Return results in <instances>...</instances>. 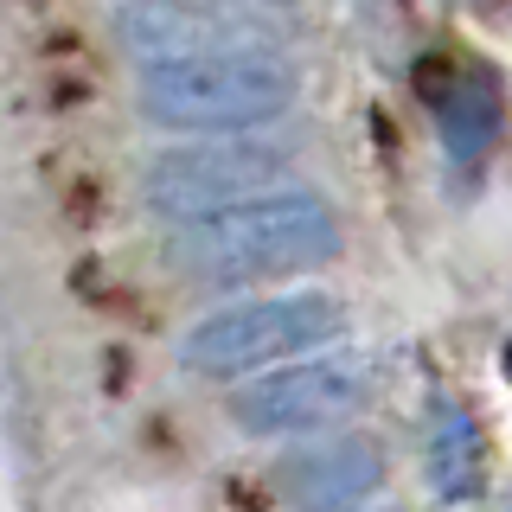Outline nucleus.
Masks as SVG:
<instances>
[{"label": "nucleus", "mask_w": 512, "mask_h": 512, "mask_svg": "<svg viewBox=\"0 0 512 512\" xmlns=\"http://www.w3.org/2000/svg\"><path fill=\"white\" fill-rule=\"evenodd\" d=\"M333 250H340V218L314 186H276L218 218L180 224L167 244V256L199 282H276L333 263Z\"/></svg>", "instance_id": "obj_1"}, {"label": "nucleus", "mask_w": 512, "mask_h": 512, "mask_svg": "<svg viewBox=\"0 0 512 512\" xmlns=\"http://www.w3.org/2000/svg\"><path fill=\"white\" fill-rule=\"evenodd\" d=\"M141 122L173 128L192 141L256 135L295 109V71L282 58H199V64H154L135 77Z\"/></svg>", "instance_id": "obj_2"}, {"label": "nucleus", "mask_w": 512, "mask_h": 512, "mask_svg": "<svg viewBox=\"0 0 512 512\" xmlns=\"http://www.w3.org/2000/svg\"><path fill=\"white\" fill-rule=\"evenodd\" d=\"M346 333V308L333 295H263L237 308L205 314L180 340V365L199 378H244V372H276L288 359H308L314 346Z\"/></svg>", "instance_id": "obj_3"}, {"label": "nucleus", "mask_w": 512, "mask_h": 512, "mask_svg": "<svg viewBox=\"0 0 512 512\" xmlns=\"http://www.w3.org/2000/svg\"><path fill=\"white\" fill-rule=\"evenodd\" d=\"M276 186H295L282 148H269V141H256V135H218V141L160 148L148 160V173H141V205L180 231V224L218 218V212L250 205Z\"/></svg>", "instance_id": "obj_4"}, {"label": "nucleus", "mask_w": 512, "mask_h": 512, "mask_svg": "<svg viewBox=\"0 0 512 512\" xmlns=\"http://www.w3.org/2000/svg\"><path fill=\"white\" fill-rule=\"evenodd\" d=\"M109 32L135 71L199 58H282L276 26L244 0H116Z\"/></svg>", "instance_id": "obj_5"}, {"label": "nucleus", "mask_w": 512, "mask_h": 512, "mask_svg": "<svg viewBox=\"0 0 512 512\" xmlns=\"http://www.w3.org/2000/svg\"><path fill=\"white\" fill-rule=\"evenodd\" d=\"M372 391V372L352 352H327V359H288L276 372L250 378L244 391L231 397V423L244 436H308V429H327L352 416Z\"/></svg>", "instance_id": "obj_6"}, {"label": "nucleus", "mask_w": 512, "mask_h": 512, "mask_svg": "<svg viewBox=\"0 0 512 512\" xmlns=\"http://www.w3.org/2000/svg\"><path fill=\"white\" fill-rule=\"evenodd\" d=\"M384 480V455L372 436H333L295 455L282 468V493L295 512H352L359 500H372Z\"/></svg>", "instance_id": "obj_7"}, {"label": "nucleus", "mask_w": 512, "mask_h": 512, "mask_svg": "<svg viewBox=\"0 0 512 512\" xmlns=\"http://www.w3.org/2000/svg\"><path fill=\"white\" fill-rule=\"evenodd\" d=\"M436 128H442V148L461 160V167H480L493 154L506 128V90L487 64H455L448 84L436 90Z\"/></svg>", "instance_id": "obj_8"}, {"label": "nucleus", "mask_w": 512, "mask_h": 512, "mask_svg": "<svg viewBox=\"0 0 512 512\" xmlns=\"http://www.w3.org/2000/svg\"><path fill=\"white\" fill-rule=\"evenodd\" d=\"M423 474H429V493H436L442 506L474 500L480 480H487V436H480L474 410L461 404V397H436V404H429Z\"/></svg>", "instance_id": "obj_9"}, {"label": "nucleus", "mask_w": 512, "mask_h": 512, "mask_svg": "<svg viewBox=\"0 0 512 512\" xmlns=\"http://www.w3.org/2000/svg\"><path fill=\"white\" fill-rule=\"evenodd\" d=\"M244 7H250V0H244Z\"/></svg>", "instance_id": "obj_10"}]
</instances>
